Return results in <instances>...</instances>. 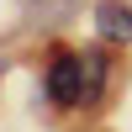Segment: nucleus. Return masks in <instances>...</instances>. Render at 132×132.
Segmentation results:
<instances>
[{"label":"nucleus","mask_w":132,"mask_h":132,"mask_svg":"<svg viewBox=\"0 0 132 132\" xmlns=\"http://www.w3.org/2000/svg\"><path fill=\"white\" fill-rule=\"evenodd\" d=\"M106 69H111V58H106L101 48H90V53H85V106H95V101H101V90H106Z\"/></svg>","instance_id":"nucleus-3"},{"label":"nucleus","mask_w":132,"mask_h":132,"mask_svg":"<svg viewBox=\"0 0 132 132\" xmlns=\"http://www.w3.org/2000/svg\"><path fill=\"white\" fill-rule=\"evenodd\" d=\"M95 32L106 42H132V5L127 0H101L95 5Z\"/></svg>","instance_id":"nucleus-2"},{"label":"nucleus","mask_w":132,"mask_h":132,"mask_svg":"<svg viewBox=\"0 0 132 132\" xmlns=\"http://www.w3.org/2000/svg\"><path fill=\"white\" fill-rule=\"evenodd\" d=\"M27 16L32 21H69V16H79V0H27Z\"/></svg>","instance_id":"nucleus-4"},{"label":"nucleus","mask_w":132,"mask_h":132,"mask_svg":"<svg viewBox=\"0 0 132 132\" xmlns=\"http://www.w3.org/2000/svg\"><path fill=\"white\" fill-rule=\"evenodd\" d=\"M48 101L53 106H85V53H53V63H48Z\"/></svg>","instance_id":"nucleus-1"}]
</instances>
